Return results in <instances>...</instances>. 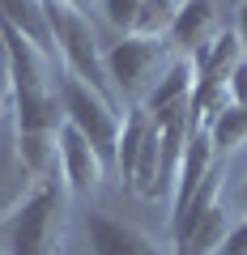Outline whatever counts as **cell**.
Wrapping results in <instances>:
<instances>
[{
    "instance_id": "cell-10",
    "label": "cell",
    "mask_w": 247,
    "mask_h": 255,
    "mask_svg": "<svg viewBox=\"0 0 247 255\" xmlns=\"http://www.w3.org/2000/svg\"><path fill=\"white\" fill-rule=\"evenodd\" d=\"M0 21L13 26L21 38H30L47 60H55V38H51V26H47L43 0H0Z\"/></svg>"
},
{
    "instance_id": "cell-21",
    "label": "cell",
    "mask_w": 247,
    "mask_h": 255,
    "mask_svg": "<svg viewBox=\"0 0 247 255\" xmlns=\"http://www.w3.org/2000/svg\"><path fill=\"white\" fill-rule=\"evenodd\" d=\"M0 255H4V251H0Z\"/></svg>"
},
{
    "instance_id": "cell-14",
    "label": "cell",
    "mask_w": 247,
    "mask_h": 255,
    "mask_svg": "<svg viewBox=\"0 0 247 255\" xmlns=\"http://www.w3.org/2000/svg\"><path fill=\"white\" fill-rule=\"evenodd\" d=\"M98 9H102V17H107L119 34H132V21H137V13H141V0H98Z\"/></svg>"
},
{
    "instance_id": "cell-9",
    "label": "cell",
    "mask_w": 247,
    "mask_h": 255,
    "mask_svg": "<svg viewBox=\"0 0 247 255\" xmlns=\"http://www.w3.org/2000/svg\"><path fill=\"white\" fill-rule=\"evenodd\" d=\"M85 234H90V251L94 255H166L162 247H154V238H145L137 226L111 217V213H102V209H90Z\"/></svg>"
},
{
    "instance_id": "cell-3",
    "label": "cell",
    "mask_w": 247,
    "mask_h": 255,
    "mask_svg": "<svg viewBox=\"0 0 247 255\" xmlns=\"http://www.w3.org/2000/svg\"><path fill=\"white\" fill-rule=\"evenodd\" d=\"M55 94H60V111H64V124L77 128L85 140L94 145V153L102 157L107 174L115 170V145H119V115L102 94H94L85 81H77L73 73H64L60 64H55Z\"/></svg>"
},
{
    "instance_id": "cell-2",
    "label": "cell",
    "mask_w": 247,
    "mask_h": 255,
    "mask_svg": "<svg viewBox=\"0 0 247 255\" xmlns=\"http://www.w3.org/2000/svg\"><path fill=\"white\" fill-rule=\"evenodd\" d=\"M43 9H47V26H51V38H55V60H60V68L73 73L77 81H85L94 94H102L124 115V107H119L115 90L107 81V68H102L98 34H94L90 17L81 13V4H73V0H43Z\"/></svg>"
},
{
    "instance_id": "cell-15",
    "label": "cell",
    "mask_w": 247,
    "mask_h": 255,
    "mask_svg": "<svg viewBox=\"0 0 247 255\" xmlns=\"http://www.w3.org/2000/svg\"><path fill=\"white\" fill-rule=\"evenodd\" d=\"M226 94H230V102H235V107L247 111V55L235 64V73H230V81H226Z\"/></svg>"
},
{
    "instance_id": "cell-4",
    "label": "cell",
    "mask_w": 247,
    "mask_h": 255,
    "mask_svg": "<svg viewBox=\"0 0 247 255\" xmlns=\"http://www.w3.org/2000/svg\"><path fill=\"white\" fill-rule=\"evenodd\" d=\"M171 60L166 38H141V34H119V43H111L102 51V68L107 81L115 90L119 107H141V98L149 94V85L158 81V73Z\"/></svg>"
},
{
    "instance_id": "cell-16",
    "label": "cell",
    "mask_w": 247,
    "mask_h": 255,
    "mask_svg": "<svg viewBox=\"0 0 247 255\" xmlns=\"http://www.w3.org/2000/svg\"><path fill=\"white\" fill-rule=\"evenodd\" d=\"M218 255H247V221H239V226L226 230V238H222Z\"/></svg>"
},
{
    "instance_id": "cell-20",
    "label": "cell",
    "mask_w": 247,
    "mask_h": 255,
    "mask_svg": "<svg viewBox=\"0 0 247 255\" xmlns=\"http://www.w3.org/2000/svg\"><path fill=\"white\" fill-rule=\"evenodd\" d=\"M218 4H230V9H239V4H243V0H218Z\"/></svg>"
},
{
    "instance_id": "cell-8",
    "label": "cell",
    "mask_w": 247,
    "mask_h": 255,
    "mask_svg": "<svg viewBox=\"0 0 247 255\" xmlns=\"http://www.w3.org/2000/svg\"><path fill=\"white\" fill-rule=\"evenodd\" d=\"M192 90H196V68H192V60H179V55H175L162 73H158V81L149 85V94L141 98V111H145L154 124H166L171 115H183V111H188Z\"/></svg>"
},
{
    "instance_id": "cell-19",
    "label": "cell",
    "mask_w": 247,
    "mask_h": 255,
    "mask_svg": "<svg viewBox=\"0 0 247 255\" xmlns=\"http://www.w3.org/2000/svg\"><path fill=\"white\" fill-rule=\"evenodd\" d=\"M239 204H243V209H247V179H243V191H239Z\"/></svg>"
},
{
    "instance_id": "cell-13",
    "label": "cell",
    "mask_w": 247,
    "mask_h": 255,
    "mask_svg": "<svg viewBox=\"0 0 247 255\" xmlns=\"http://www.w3.org/2000/svg\"><path fill=\"white\" fill-rule=\"evenodd\" d=\"M175 9H179V0H141V13L132 21V34L141 38H166L175 21Z\"/></svg>"
},
{
    "instance_id": "cell-5",
    "label": "cell",
    "mask_w": 247,
    "mask_h": 255,
    "mask_svg": "<svg viewBox=\"0 0 247 255\" xmlns=\"http://www.w3.org/2000/svg\"><path fill=\"white\" fill-rule=\"evenodd\" d=\"M222 179H226V162L213 166L209 179L201 183V191L188 200V209H183L179 217H171L175 255H218L222 238H226V230H230V217H226V209H222V200H218Z\"/></svg>"
},
{
    "instance_id": "cell-11",
    "label": "cell",
    "mask_w": 247,
    "mask_h": 255,
    "mask_svg": "<svg viewBox=\"0 0 247 255\" xmlns=\"http://www.w3.org/2000/svg\"><path fill=\"white\" fill-rule=\"evenodd\" d=\"M128 183L141 191V196H145V200L166 196V191H162V132H158L154 119H149L145 136H141V149H137V162H132Z\"/></svg>"
},
{
    "instance_id": "cell-17",
    "label": "cell",
    "mask_w": 247,
    "mask_h": 255,
    "mask_svg": "<svg viewBox=\"0 0 247 255\" xmlns=\"http://www.w3.org/2000/svg\"><path fill=\"white\" fill-rule=\"evenodd\" d=\"M13 94V68H9V47H4V34H0V107L9 102Z\"/></svg>"
},
{
    "instance_id": "cell-6",
    "label": "cell",
    "mask_w": 247,
    "mask_h": 255,
    "mask_svg": "<svg viewBox=\"0 0 247 255\" xmlns=\"http://www.w3.org/2000/svg\"><path fill=\"white\" fill-rule=\"evenodd\" d=\"M55 145H60V179H64L68 196H73V200L94 196V191L102 187V179H107V166H102V157L94 153V145L68 124L60 128Z\"/></svg>"
},
{
    "instance_id": "cell-1",
    "label": "cell",
    "mask_w": 247,
    "mask_h": 255,
    "mask_svg": "<svg viewBox=\"0 0 247 255\" xmlns=\"http://www.w3.org/2000/svg\"><path fill=\"white\" fill-rule=\"evenodd\" d=\"M68 196L60 174H43L34 183L21 209L9 221V247L4 255H64V230H68Z\"/></svg>"
},
{
    "instance_id": "cell-18",
    "label": "cell",
    "mask_w": 247,
    "mask_h": 255,
    "mask_svg": "<svg viewBox=\"0 0 247 255\" xmlns=\"http://www.w3.org/2000/svg\"><path fill=\"white\" fill-rule=\"evenodd\" d=\"M235 34H239V47H243V55H247V0L235 9Z\"/></svg>"
},
{
    "instance_id": "cell-12",
    "label": "cell",
    "mask_w": 247,
    "mask_h": 255,
    "mask_svg": "<svg viewBox=\"0 0 247 255\" xmlns=\"http://www.w3.org/2000/svg\"><path fill=\"white\" fill-rule=\"evenodd\" d=\"M205 128H209V140H213L218 162H222V157H230L239 145H247V111L235 107V102H226V107H222Z\"/></svg>"
},
{
    "instance_id": "cell-7",
    "label": "cell",
    "mask_w": 247,
    "mask_h": 255,
    "mask_svg": "<svg viewBox=\"0 0 247 255\" xmlns=\"http://www.w3.org/2000/svg\"><path fill=\"white\" fill-rule=\"evenodd\" d=\"M222 30V4L218 0H179L175 21L166 30V47L179 60H192L201 47H209V38Z\"/></svg>"
}]
</instances>
